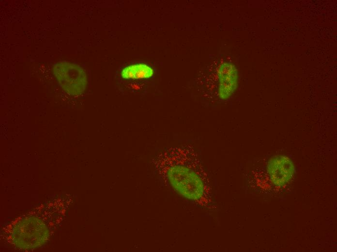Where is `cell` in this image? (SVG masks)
<instances>
[{
  "label": "cell",
  "mask_w": 337,
  "mask_h": 252,
  "mask_svg": "<svg viewBox=\"0 0 337 252\" xmlns=\"http://www.w3.org/2000/svg\"><path fill=\"white\" fill-rule=\"evenodd\" d=\"M183 157L167 161L164 174L171 187L181 196L205 208H213L211 189L206 173L195 152L187 150Z\"/></svg>",
  "instance_id": "cell-1"
},
{
  "label": "cell",
  "mask_w": 337,
  "mask_h": 252,
  "mask_svg": "<svg viewBox=\"0 0 337 252\" xmlns=\"http://www.w3.org/2000/svg\"><path fill=\"white\" fill-rule=\"evenodd\" d=\"M56 203L45 205L41 211L31 212L12 222L4 231L6 240L22 250L41 247L49 239L56 224L60 221L62 205Z\"/></svg>",
  "instance_id": "cell-2"
},
{
  "label": "cell",
  "mask_w": 337,
  "mask_h": 252,
  "mask_svg": "<svg viewBox=\"0 0 337 252\" xmlns=\"http://www.w3.org/2000/svg\"><path fill=\"white\" fill-rule=\"evenodd\" d=\"M53 74L61 88L68 94H82L87 84L85 70L79 65L68 62H59L53 66Z\"/></svg>",
  "instance_id": "cell-3"
},
{
  "label": "cell",
  "mask_w": 337,
  "mask_h": 252,
  "mask_svg": "<svg viewBox=\"0 0 337 252\" xmlns=\"http://www.w3.org/2000/svg\"><path fill=\"white\" fill-rule=\"evenodd\" d=\"M267 172L272 182L276 186H282L293 177L295 168L292 160L283 155L271 158L267 165Z\"/></svg>",
  "instance_id": "cell-4"
},
{
  "label": "cell",
  "mask_w": 337,
  "mask_h": 252,
  "mask_svg": "<svg viewBox=\"0 0 337 252\" xmlns=\"http://www.w3.org/2000/svg\"><path fill=\"white\" fill-rule=\"evenodd\" d=\"M238 72L235 65L230 63L222 64L219 68L218 96L223 100L230 98L237 87Z\"/></svg>",
  "instance_id": "cell-5"
},
{
  "label": "cell",
  "mask_w": 337,
  "mask_h": 252,
  "mask_svg": "<svg viewBox=\"0 0 337 252\" xmlns=\"http://www.w3.org/2000/svg\"><path fill=\"white\" fill-rule=\"evenodd\" d=\"M153 69L145 63H139L128 65L122 69V78L125 79H148L153 76Z\"/></svg>",
  "instance_id": "cell-6"
}]
</instances>
